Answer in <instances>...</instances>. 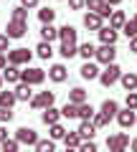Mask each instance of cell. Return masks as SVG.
<instances>
[{
  "instance_id": "obj_35",
  "label": "cell",
  "mask_w": 137,
  "mask_h": 152,
  "mask_svg": "<svg viewBox=\"0 0 137 152\" xmlns=\"http://www.w3.org/2000/svg\"><path fill=\"white\" fill-rule=\"evenodd\" d=\"M0 147H3V152H15V150H21V142L18 140H8L5 137V140L0 142Z\"/></svg>"
},
{
  "instance_id": "obj_53",
  "label": "cell",
  "mask_w": 137,
  "mask_h": 152,
  "mask_svg": "<svg viewBox=\"0 0 137 152\" xmlns=\"http://www.w3.org/2000/svg\"><path fill=\"white\" fill-rule=\"evenodd\" d=\"M135 124H137V114H135Z\"/></svg>"
},
{
  "instance_id": "obj_33",
  "label": "cell",
  "mask_w": 137,
  "mask_h": 152,
  "mask_svg": "<svg viewBox=\"0 0 137 152\" xmlns=\"http://www.w3.org/2000/svg\"><path fill=\"white\" fill-rule=\"evenodd\" d=\"M59 53L64 56V58H74V56H76V43H61Z\"/></svg>"
},
{
  "instance_id": "obj_47",
  "label": "cell",
  "mask_w": 137,
  "mask_h": 152,
  "mask_svg": "<svg viewBox=\"0 0 137 152\" xmlns=\"http://www.w3.org/2000/svg\"><path fill=\"white\" fill-rule=\"evenodd\" d=\"M5 137H8V129H5V124H3V122H0V142L5 140Z\"/></svg>"
},
{
  "instance_id": "obj_29",
  "label": "cell",
  "mask_w": 137,
  "mask_h": 152,
  "mask_svg": "<svg viewBox=\"0 0 137 152\" xmlns=\"http://www.w3.org/2000/svg\"><path fill=\"white\" fill-rule=\"evenodd\" d=\"M53 18H56V10H53V8L46 5V8H41V10H38V20H41V23H53Z\"/></svg>"
},
{
  "instance_id": "obj_34",
  "label": "cell",
  "mask_w": 137,
  "mask_h": 152,
  "mask_svg": "<svg viewBox=\"0 0 137 152\" xmlns=\"http://www.w3.org/2000/svg\"><path fill=\"white\" fill-rule=\"evenodd\" d=\"M48 129H51V132H48L51 140H64V134H66V129L59 124V122H56V124H48Z\"/></svg>"
},
{
  "instance_id": "obj_21",
  "label": "cell",
  "mask_w": 137,
  "mask_h": 152,
  "mask_svg": "<svg viewBox=\"0 0 137 152\" xmlns=\"http://www.w3.org/2000/svg\"><path fill=\"white\" fill-rule=\"evenodd\" d=\"M94 51H97V46L89 43V41H86V43H81V46H76V53L81 56L84 61H92L94 58Z\"/></svg>"
},
{
  "instance_id": "obj_9",
  "label": "cell",
  "mask_w": 137,
  "mask_h": 152,
  "mask_svg": "<svg viewBox=\"0 0 137 152\" xmlns=\"http://www.w3.org/2000/svg\"><path fill=\"white\" fill-rule=\"evenodd\" d=\"M97 33H99V41H102V43H107V46H114L117 38H119V31H114L112 26H102Z\"/></svg>"
},
{
  "instance_id": "obj_20",
  "label": "cell",
  "mask_w": 137,
  "mask_h": 152,
  "mask_svg": "<svg viewBox=\"0 0 137 152\" xmlns=\"http://www.w3.org/2000/svg\"><path fill=\"white\" fill-rule=\"evenodd\" d=\"M99 76V66L92 64V61H86V64L81 66V79H86V81H94Z\"/></svg>"
},
{
  "instance_id": "obj_17",
  "label": "cell",
  "mask_w": 137,
  "mask_h": 152,
  "mask_svg": "<svg viewBox=\"0 0 137 152\" xmlns=\"http://www.w3.org/2000/svg\"><path fill=\"white\" fill-rule=\"evenodd\" d=\"M13 94H15V99H18V102H28V99L33 96V91H31V84H26V81H18V86L13 89Z\"/></svg>"
},
{
  "instance_id": "obj_38",
  "label": "cell",
  "mask_w": 137,
  "mask_h": 152,
  "mask_svg": "<svg viewBox=\"0 0 137 152\" xmlns=\"http://www.w3.org/2000/svg\"><path fill=\"white\" fill-rule=\"evenodd\" d=\"M102 5H104V0H84V8H89V10H94V13L102 10Z\"/></svg>"
},
{
  "instance_id": "obj_27",
  "label": "cell",
  "mask_w": 137,
  "mask_h": 152,
  "mask_svg": "<svg viewBox=\"0 0 137 152\" xmlns=\"http://www.w3.org/2000/svg\"><path fill=\"white\" fill-rule=\"evenodd\" d=\"M109 122H112V119L107 117V114H102V112H94V114H92V124L97 127V129H102V127H107Z\"/></svg>"
},
{
  "instance_id": "obj_26",
  "label": "cell",
  "mask_w": 137,
  "mask_h": 152,
  "mask_svg": "<svg viewBox=\"0 0 137 152\" xmlns=\"http://www.w3.org/2000/svg\"><path fill=\"white\" fill-rule=\"evenodd\" d=\"M92 114H94V107L89 102L76 104V117H79V119H92Z\"/></svg>"
},
{
  "instance_id": "obj_51",
  "label": "cell",
  "mask_w": 137,
  "mask_h": 152,
  "mask_svg": "<svg viewBox=\"0 0 137 152\" xmlns=\"http://www.w3.org/2000/svg\"><path fill=\"white\" fill-rule=\"evenodd\" d=\"M0 89H3V76H0Z\"/></svg>"
},
{
  "instance_id": "obj_6",
  "label": "cell",
  "mask_w": 137,
  "mask_h": 152,
  "mask_svg": "<svg viewBox=\"0 0 137 152\" xmlns=\"http://www.w3.org/2000/svg\"><path fill=\"white\" fill-rule=\"evenodd\" d=\"M114 56H117V48L114 46H107V43H102L97 51H94V58H97L99 64H112Z\"/></svg>"
},
{
  "instance_id": "obj_41",
  "label": "cell",
  "mask_w": 137,
  "mask_h": 152,
  "mask_svg": "<svg viewBox=\"0 0 137 152\" xmlns=\"http://www.w3.org/2000/svg\"><path fill=\"white\" fill-rule=\"evenodd\" d=\"M127 109L137 112V91H127Z\"/></svg>"
},
{
  "instance_id": "obj_18",
  "label": "cell",
  "mask_w": 137,
  "mask_h": 152,
  "mask_svg": "<svg viewBox=\"0 0 137 152\" xmlns=\"http://www.w3.org/2000/svg\"><path fill=\"white\" fill-rule=\"evenodd\" d=\"M79 134H81V140H94V134H97V127L92 124V119H81V124H79Z\"/></svg>"
},
{
  "instance_id": "obj_45",
  "label": "cell",
  "mask_w": 137,
  "mask_h": 152,
  "mask_svg": "<svg viewBox=\"0 0 137 152\" xmlns=\"http://www.w3.org/2000/svg\"><path fill=\"white\" fill-rule=\"evenodd\" d=\"M23 8H38V0H21Z\"/></svg>"
},
{
  "instance_id": "obj_2",
  "label": "cell",
  "mask_w": 137,
  "mask_h": 152,
  "mask_svg": "<svg viewBox=\"0 0 137 152\" xmlns=\"http://www.w3.org/2000/svg\"><path fill=\"white\" fill-rule=\"evenodd\" d=\"M8 64H15V66H23V64H31L33 58V51L28 48H8Z\"/></svg>"
},
{
  "instance_id": "obj_49",
  "label": "cell",
  "mask_w": 137,
  "mask_h": 152,
  "mask_svg": "<svg viewBox=\"0 0 137 152\" xmlns=\"http://www.w3.org/2000/svg\"><path fill=\"white\" fill-rule=\"evenodd\" d=\"M104 3H109V5H112V8H114V5H119L122 0H104Z\"/></svg>"
},
{
  "instance_id": "obj_46",
  "label": "cell",
  "mask_w": 137,
  "mask_h": 152,
  "mask_svg": "<svg viewBox=\"0 0 137 152\" xmlns=\"http://www.w3.org/2000/svg\"><path fill=\"white\" fill-rule=\"evenodd\" d=\"M130 53H137V36L130 38Z\"/></svg>"
},
{
  "instance_id": "obj_16",
  "label": "cell",
  "mask_w": 137,
  "mask_h": 152,
  "mask_svg": "<svg viewBox=\"0 0 137 152\" xmlns=\"http://www.w3.org/2000/svg\"><path fill=\"white\" fill-rule=\"evenodd\" d=\"M0 76H3V81H8V84H18V81H21V71H18L15 64H8Z\"/></svg>"
},
{
  "instance_id": "obj_1",
  "label": "cell",
  "mask_w": 137,
  "mask_h": 152,
  "mask_svg": "<svg viewBox=\"0 0 137 152\" xmlns=\"http://www.w3.org/2000/svg\"><path fill=\"white\" fill-rule=\"evenodd\" d=\"M119 74H122V69L112 61V64H104V71H99V81H102V86H112V84H117L119 81Z\"/></svg>"
},
{
  "instance_id": "obj_11",
  "label": "cell",
  "mask_w": 137,
  "mask_h": 152,
  "mask_svg": "<svg viewBox=\"0 0 137 152\" xmlns=\"http://www.w3.org/2000/svg\"><path fill=\"white\" fill-rule=\"evenodd\" d=\"M76 36H79V31L74 26H69V23L59 28V41L61 43H76Z\"/></svg>"
},
{
  "instance_id": "obj_42",
  "label": "cell",
  "mask_w": 137,
  "mask_h": 152,
  "mask_svg": "<svg viewBox=\"0 0 137 152\" xmlns=\"http://www.w3.org/2000/svg\"><path fill=\"white\" fill-rule=\"evenodd\" d=\"M8 43H10V38H8L5 33H0V53H5V51H8Z\"/></svg>"
},
{
  "instance_id": "obj_37",
  "label": "cell",
  "mask_w": 137,
  "mask_h": 152,
  "mask_svg": "<svg viewBox=\"0 0 137 152\" xmlns=\"http://www.w3.org/2000/svg\"><path fill=\"white\" fill-rule=\"evenodd\" d=\"M13 20H28V8H23V5H18V8H13Z\"/></svg>"
},
{
  "instance_id": "obj_30",
  "label": "cell",
  "mask_w": 137,
  "mask_h": 152,
  "mask_svg": "<svg viewBox=\"0 0 137 152\" xmlns=\"http://www.w3.org/2000/svg\"><path fill=\"white\" fill-rule=\"evenodd\" d=\"M33 147H36L38 152H53L56 150V140H38Z\"/></svg>"
},
{
  "instance_id": "obj_44",
  "label": "cell",
  "mask_w": 137,
  "mask_h": 152,
  "mask_svg": "<svg viewBox=\"0 0 137 152\" xmlns=\"http://www.w3.org/2000/svg\"><path fill=\"white\" fill-rule=\"evenodd\" d=\"M109 13H112V5H109V3H104L102 10H99V15H102V18H109Z\"/></svg>"
},
{
  "instance_id": "obj_40",
  "label": "cell",
  "mask_w": 137,
  "mask_h": 152,
  "mask_svg": "<svg viewBox=\"0 0 137 152\" xmlns=\"http://www.w3.org/2000/svg\"><path fill=\"white\" fill-rule=\"evenodd\" d=\"M10 119H13V109H10V107H0V122L8 124Z\"/></svg>"
},
{
  "instance_id": "obj_10",
  "label": "cell",
  "mask_w": 137,
  "mask_h": 152,
  "mask_svg": "<svg viewBox=\"0 0 137 152\" xmlns=\"http://www.w3.org/2000/svg\"><path fill=\"white\" fill-rule=\"evenodd\" d=\"M41 112H43V114H41V122H43L46 127H48V124H56V122L61 119V109H56L53 104H51V107H43Z\"/></svg>"
},
{
  "instance_id": "obj_5",
  "label": "cell",
  "mask_w": 137,
  "mask_h": 152,
  "mask_svg": "<svg viewBox=\"0 0 137 152\" xmlns=\"http://www.w3.org/2000/svg\"><path fill=\"white\" fill-rule=\"evenodd\" d=\"M28 33V20H13L10 18V23H8V28H5V36L10 38H23Z\"/></svg>"
},
{
  "instance_id": "obj_48",
  "label": "cell",
  "mask_w": 137,
  "mask_h": 152,
  "mask_svg": "<svg viewBox=\"0 0 137 152\" xmlns=\"http://www.w3.org/2000/svg\"><path fill=\"white\" fill-rule=\"evenodd\" d=\"M5 66H8V56H5V53H0V71L5 69Z\"/></svg>"
},
{
  "instance_id": "obj_19",
  "label": "cell",
  "mask_w": 137,
  "mask_h": 152,
  "mask_svg": "<svg viewBox=\"0 0 137 152\" xmlns=\"http://www.w3.org/2000/svg\"><path fill=\"white\" fill-rule=\"evenodd\" d=\"M59 38V28L53 26V23H43V28H41V41H56Z\"/></svg>"
},
{
  "instance_id": "obj_8",
  "label": "cell",
  "mask_w": 137,
  "mask_h": 152,
  "mask_svg": "<svg viewBox=\"0 0 137 152\" xmlns=\"http://www.w3.org/2000/svg\"><path fill=\"white\" fill-rule=\"evenodd\" d=\"M107 147H109L112 152H122V150H127V147H130V137L127 134H112L109 140H107Z\"/></svg>"
},
{
  "instance_id": "obj_31",
  "label": "cell",
  "mask_w": 137,
  "mask_h": 152,
  "mask_svg": "<svg viewBox=\"0 0 137 152\" xmlns=\"http://www.w3.org/2000/svg\"><path fill=\"white\" fill-rule=\"evenodd\" d=\"M18 99H15V94L13 91H3V89H0V107H10L13 109V104H15Z\"/></svg>"
},
{
  "instance_id": "obj_28",
  "label": "cell",
  "mask_w": 137,
  "mask_h": 152,
  "mask_svg": "<svg viewBox=\"0 0 137 152\" xmlns=\"http://www.w3.org/2000/svg\"><path fill=\"white\" fill-rule=\"evenodd\" d=\"M69 102H74V104H81V102H86V91H84L81 86L71 89V91H69Z\"/></svg>"
},
{
  "instance_id": "obj_36",
  "label": "cell",
  "mask_w": 137,
  "mask_h": 152,
  "mask_svg": "<svg viewBox=\"0 0 137 152\" xmlns=\"http://www.w3.org/2000/svg\"><path fill=\"white\" fill-rule=\"evenodd\" d=\"M119 31L125 33L127 38H132V36H137V26H135V20H125V26H122Z\"/></svg>"
},
{
  "instance_id": "obj_14",
  "label": "cell",
  "mask_w": 137,
  "mask_h": 152,
  "mask_svg": "<svg viewBox=\"0 0 137 152\" xmlns=\"http://www.w3.org/2000/svg\"><path fill=\"white\" fill-rule=\"evenodd\" d=\"M66 76H69V71H66L64 64H53V66L48 69V79H51V81H56V84L66 81Z\"/></svg>"
},
{
  "instance_id": "obj_25",
  "label": "cell",
  "mask_w": 137,
  "mask_h": 152,
  "mask_svg": "<svg viewBox=\"0 0 137 152\" xmlns=\"http://www.w3.org/2000/svg\"><path fill=\"white\" fill-rule=\"evenodd\" d=\"M125 20H127V15H125L122 10H112V13H109V26L114 28V31H119V28L125 26Z\"/></svg>"
},
{
  "instance_id": "obj_15",
  "label": "cell",
  "mask_w": 137,
  "mask_h": 152,
  "mask_svg": "<svg viewBox=\"0 0 137 152\" xmlns=\"http://www.w3.org/2000/svg\"><path fill=\"white\" fill-rule=\"evenodd\" d=\"M119 84L125 86V91H137V74H132V71H122V74H119Z\"/></svg>"
},
{
  "instance_id": "obj_24",
  "label": "cell",
  "mask_w": 137,
  "mask_h": 152,
  "mask_svg": "<svg viewBox=\"0 0 137 152\" xmlns=\"http://www.w3.org/2000/svg\"><path fill=\"white\" fill-rule=\"evenodd\" d=\"M36 56H38V58H43V61H48L51 56H53V48H51L48 41H41V43L36 46Z\"/></svg>"
},
{
  "instance_id": "obj_39",
  "label": "cell",
  "mask_w": 137,
  "mask_h": 152,
  "mask_svg": "<svg viewBox=\"0 0 137 152\" xmlns=\"http://www.w3.org/2000/svg\"><path fill=\"white\" fill-rule=\"evenodd\" d=\"M79 150H81V152H97V142H94V140H81Z\"/></svg>"
},
{
  "instance_id": "obj_23",
  "label": "cell",
  "mask_w": 137,
  "mask_h": 152,
  "mask_svg": "<svg viewBox=\"0 0 137 152\" xmlns=\"http://www.w3.org/2000/svg\"><path fill=\"white\" fill-rule=\"evenodd\" d=\"M117 112H119V104H117L114 99H104V102H102V114H107L109 119H114Z\"/></svg>"
},
{
  "instance_id": "obj_4",
  "label": "cell",
  "mask_w": 137,
  "mask_h": 152,
  "mask_svg": "<svg viewBox=\"0 0 137 152\" xmlns=\"http://www.w3.org/2000/svg\"><path fill=\"white\" fill-rule=\"evenodd\" d=\"M56 102V94L53 91H41V94H36V96H31L28 99V104H31V109H43V107H51V104Z\"/></svg>"
},
{
  "instance_id": "obj_22",
  "label": "cell",
  "mask_w": 137,
  "mask_h": 152,
  "mask_svg": "<svg viewBox=\"0 0 137 152\" xmlns=\"http://www.w3.org/2000/svg\"><path fill=\"white\" fill-rule=\"evenodd\" d=\"M64 145H66V150H76V147L81 145V134H79V132H66Z\"/></svg>"
},
{
  "instance_id": "obj_13",
  "label": "cell",
  "mask_w": 137,
  "mask_h": 152,
  "mask_svg": "<svg viewBox=\"0 0 137 152\" xmlns=\"http://www.w3.org/2000/svg\"><path fill=\"white\" fill-rule=\"evenodd\" d=\"M102 20H104V18L99 15V13L89 10L86 15H84V28H86V31H99V28H102Z\"/></svg>"
},
{
  "instance_id": "obj_12",
  "label": "cell",
  "mask_w": 137,
  "mask_h": 152,
  "mask_svg": "<svg viewBox=\"0 0 137 152\" xmlns=\"http://www.w3.org/2000/svg\"><path fill=\"white\" fill-rule=\"evenodd\" d=\"M117 124L122 127V129H130L132 124H135V109H125V112H117Z\"/></svg>"
},
{
  "instance_id": "obj_52",
  "label": "cell",
  "mask_w": 137,
  "mask_h": 152,
  "mask_svg": "<svg viewBox=\"0 0 137 152\" xmlns=\"http://www.w3.org/2000/svg\"><path fill=\"white\" fill-rule=\"evenodd\" d=\"M132 20H135V26H137V15H135V18H132Z\"/></svg>"
},
{
  "instance_id": "obj_43",
  "label": "cell",
  "mask_w": 137,
  "mask_h": 152,
  "mask_svg": "<svg viewBox=\"0 0 137 152\" xmlns=\"http://www.w3.org/2000/svg\"><path fill=\"white\" fill-rule=\"evenodd\" d=\"M66 3H69L71 10H81V8H84V0H66Z\"/></svg>"
},
{
  "instance_id": "obj_50",
  "label": "cell",
  "mask_w": 137,
  "mask_h": 152,
  "mask_svg": "<svg viewBox=\"0 0 137 152\" xmlns=\"http://www.w3.org/2000/svg\"><path fill=\"white\" fill-rule=\"evenodd\" d=\"M130 150H135V152H137V140H132V142H130Z\"/></svg>"
},
{
  "instance_id": "obj_32",
  "label": "cell",
  "mask_w": 137,
  "mask_h": 152,
  "mask_svg": "<svg viewBox=\"0 0 137 152\" xmlns=\"http://www.w3.org/2000/svg\"><path fill=\"white\" fill-rule=\"evenodd\" d=\"M61 117H66V119H76V104L66 102L64 107H61Z\"/></svg>"
},
{
  "instance_id": "obj_3",
  "label": "cell",
  "mask_w": 137,
  "mask_h": 152,
  "mask_svg": "<svg viewBox=\"0 0 137 152\" xmlns=\"http://www.w3.org/2000/svg\"><path fill=\"white\" fill-rule=\"evenodd\" d=\"M21 81L31 84V86H38V84L46 81V71H43V69H33V66H28L26 71H21Z\"/></svg>"
},
{
  "instance_id": "obj_7",
  "label": "cell",
  "mask_w": 137,
  "mask_h": 152,
  "mask_svg": "<svg viewBox=\"0 0 137 152\" xmlns=\"http://www.w3.org/2000/svg\"><path fill=\"white\" fill-rule=\"evenodd\" d=\"M15 140L21 142V145L33 147L36 142H38V134H36V129H33V127H21V129L15 132Z\"/></svg>"
}]
</instances>
